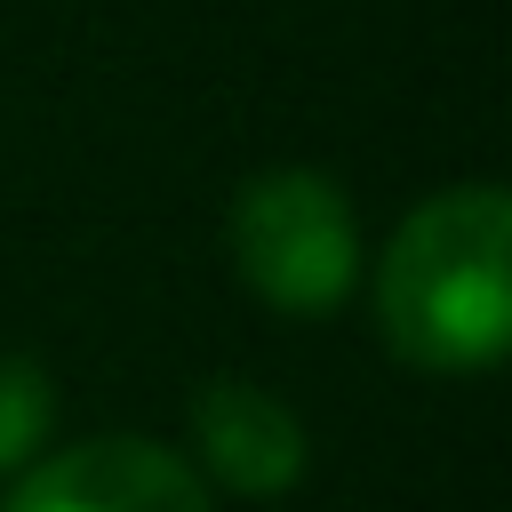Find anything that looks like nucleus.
Wrapping results in <instances>:
<instances>
[{
    "label": "nucleus",
    "instance_id": "nucleus-1",
    "mask_svg": "<svg viewBox=\"0 0 512 512\" xmlns=\"http://www.w3.org/2000/svg\"><path fill=\"white\" fill-rule=\"evenodd\" d=\"M512 200L496 184L432 192L384 248L376 272V328L408 368L480 376L504 360L512 336Z\"/></svg>",
    "mask_w": 512,
    "mask_h": 512
},
{
    "label": "nucleus",
    "instance_id": "nucleus-2",
    "mask_svg": "<svg viewBox=\"0 0 512 512\" xmlns=\"http://www.w3.org/2000/svg\"><path fill=\"white\" fill-rule=\"evenodd\" d=\"M232 264L272 312H336L360 280L352 200L312 168H264L232 200Z\"/></svg>",
    "mask_w": 512,
    "mask_h": 512
},
{
    "label": "nucleus",
    "instance_id": "nucleus-3",
    "mask_svg": "<svg viewBox=\"0 0 512 512\" xmlns=\"http://www.w3.org/2000/svg\"><path fill=\"white\" fill-rule=\"evenodd\" d=\"M8 512H208V488L192 480V464L160 440L136 432H104V440H72L56 456H40Z\"/></svg>",
    "mask_w": 512,
    "mask_h": 512
},
{
    "label": "nucleus",
    "instance_id": "nucleus-4",
    "mask_svg": "<svg viewBox=\"0 0 512 512\" xmlns=\"http://www.w3.org/2000/svg\"><path fill=\"white\" fill-rule=\"evenodd\" d=\"M192 440H200V472L232 496H288L304 480L296 408L248 376H216L192 392Z\"/></svg>",
    "mask_w": 512,
    "mask_h": 512
},
{
    "label": "nucleus",
    "instance_id": "nucleus-5",
    "mask_svg": "<svg viewBox=\"0 0 512 512\" xmlns=\"http://www.w3.org/2000/svg\"><path fill=\"white\" fill-rule=\"evenodd\" d=\"M48 416H56L48 376L24 352H0V472H24L32 464V448L48 440Z\"/></svg>",
    "mask_w": 512,
    "mask_h": 512
}]
</instances>
